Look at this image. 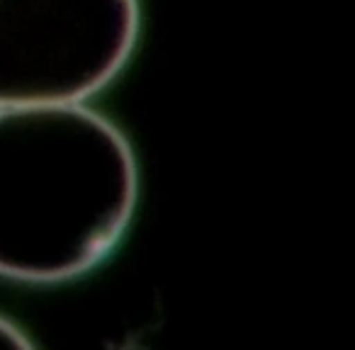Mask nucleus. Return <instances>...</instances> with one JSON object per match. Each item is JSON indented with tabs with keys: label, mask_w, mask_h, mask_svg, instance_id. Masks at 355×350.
Returning a JSON list of instances; mask_svg holds the SVG:
<instances>
[{
	"label": "nucleus",
	"mask_w": 355,
	"mask_h": 350,
	"mask_svg": "<svg viewBox=\"0 0 355 350\" xmlns=\"http://www.w3.org/2000/svg\"><path fill=\"white\" fill-rule=\"evenodd\" d=\"M139 0H0V110L80 105L129 61Z\"/></svg>",
	"instance_id": "nucleus-2"
},
{
	"label": "nucleus",
	"mask_w": 355,
	"mask_h": 350,
	"mask_svg": "<svg viewBox=\"0 0 355 350\" xmlns=\"http://www.w3.org/2000/svg\"><path fill=\"white\" fill-rule=\"evenodd\" d=\"M139 195L137 158L83 105L0 110V277L83 275L117 246Z\"/></svg>",
	"instance_id": "nucleus-1"
},
{
	"label": "nucleus",
	"mask_w": 355,
	"mask_h": 350,
	"mask_svg": "<svg viewBox=\"0 0 355 350\" xmlns=\"http://www.w3.org/2000/svg\"><path fill=\"white\" fill-rule=\"evenodd\" d=\"M0 350H37L25 331L17 329L10 319L0 316Z\"/></svg>",
	"instance_id": "nucleus-3"
}]
</instances>
